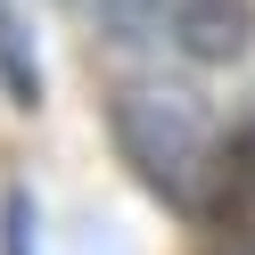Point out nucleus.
Here are the masks:
<instances>
[{
	"label": "nucleus",
	"instance_id": "f257e3e1",
	"mask_svg": "<svg viewBox=\"0 0 255 255\" xmlns=\"http://www.w3.org/2000/svg\"><path fill=\"white\" fill-rule=\"evenodd\" d=\"M107 132H116V156L140 173L148 198H165L173 214H214L231 140L214 132V116H206L189 91H173V83H124L116 99H107Z\"/></svg>",
	"mask_w": 255,
	"mask_h": 255
},
{
	"label": "nucleus",
	"instance_id": "f03ea898",
	"mask_svg": "<svg viewBox=\"0 0 255 255\" xmlns=\"http://www.w3.org/2000/svg\"><path fill=\"white\" fill-rule=\"evenodd\" d=\"M156 25L189 66H231L255 41V0H156Z\"/></svg>",
	"mask_w": 255,
	"mask_h": 255
},
{
	"label": "nucleus",
	"instance_id": "7ed1b4c3",
	"mask_svg": "<svg viewBox=\"0 0 255 255\" xmlns=\"http://www.w3.org/2000/svg\"><path fill=\"white\" fill-rule=\"evenodd\" d=\"M0 83H8V107H41V58L17 0H0Z\"/></svg>",
	"mask_w": 255,
	"mask_h": 255
},
{
	"label": "nucleus",
	"instance_id": "20e7f679",
	"mask_svg": "<svg viewBox=\"0 0 255 255\" xmlns=\"http://www.w3.org/2000/svg\"><path fill=\"white\" fill-rule=\"evenodd\" d=\"M107 17L124 25V33H140V25H156V0H99Z\"/></svg>",
	"mask_w": 255,
	"mask_h": 255
}]
</instances>
